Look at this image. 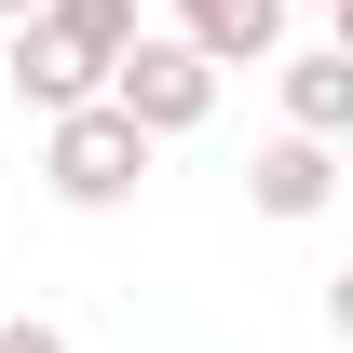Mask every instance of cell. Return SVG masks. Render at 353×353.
<instances>
[{"label":"cell","mask_w":353,"mask_h":353,"mask_svg":"<svg viewBox=\"0 0 353 353\" xmlns=\"http://www.w3.org/2000/svg\"><path fill=\"white\" fill-rule=\"evenodd\" d=\"M285 136H312V150L353 136V41H299L285 54Z\"/></svg>","instance_id":"5"},{"label":"cell","mask_w":353,"mask_h":353,"mask_svg":"<svg viewBox=\"0 0 353 353\" xmlns=\"http://www.w3.org/2000/svg\"><path fill=\"white\" fill-rule=\"evenodd\" d=\"M28 14H41V0H0V28H28Z\"/></svg>","instance_id":"8"},{"label":"cell","mask_w":353,"mask_h":353,"mask_svg":"<svg viewBox=\"0 0 353 353\" xmlns=\"http://www.w3.org/2000/svg\"><path fill=\"white\" fill-rule=\"evenodd\" d=\"M312 14H340V0H312Z\"/></svg>","instance_id":"9"},{"label":"cell","mask_w":353,"mask_h":353,"mask_svg":"<svg viewBox=\"0 0 353 353\" xmlns=\"http://www.w3.org/2000/svg\"><path fill=\"white\" fill-rule=\"evenodd\" d=\"M0 353H68V326H41V312H0Z\"/></svg>","instance_id":"7"},{"label":"cell","mask_w":353,"mask_h":353,"mask_svg":"<svg viewBox=\"0 0 353 353\" xmlns=\"http://www.w3.org/2000/svg\"><path fill=\"white\" fill-rule=\"evenodd\" d=\"M136 176H150V136L95 95V109H54L41 123V190L54 204H82V218H109V204H136Z\"/></svg>","instance_id":"2"},{"label":"cell","mask_w":353,"mask_h":353,"mask_svg":"<svg viewBox=\"0 0 353 353\" xmlns=\"http://www.w3.org/2000/svg\"><path fill=\"white\" fill-rule=\"evenodd\" d=\"M109 109H123V123L163 150V136H190L204 109H218V68L176 41V28H136V41H123V68H109Z\"/></svg>","instance_id":"3"},{"label":"cell","mask_w":353,"mask_h":353,"mask_svg":"<svg viewBox=\"0 0 353 353\" xmlns=\"http://www.w3.org/2000/svg\"><path fill=\"white\" fill-rule=\"evenodd\" d=\"M176 41L204 54V68H259L285 41V0H176Z\"/></svg>","instance_id":"6"},{"label":"cell","mask_w":353,"mask_h":353,"mask_svg":"<svg viewBox=\"0 0 353 353\" xmlns=\"http://www.w3.org/2000/svg\"><path fill=\"white\" fill-rule=\"evenodd\" d=\"M245 204H259V218H326V204H340V150H312V136H272L259 163H245Z\"/></svg>","instance_id":"4"},{"label":"cell","mask_w":353,"mask_h":353,"mask_svg":"<svg viewBox=\"0 0 353 353\" xmlns=\"http://www.w3.org/2000/svg\"><path fill=\"white\" fill-rule=\"evenodd\" d=\"M123 41H136V0H41L28 28H14V95L28 109H95L109 95V68H123Z\"/></svg>","instance_id":"1"}]
</instances>
